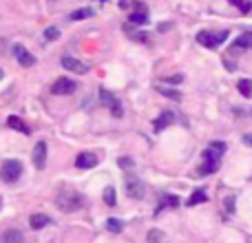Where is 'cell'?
Returning a JSON list of instances; mask_svg holds the SVG:
<instances>
[{
  "instance_id": "1",
  "label": "cell",
  "mask_w": 252,
  "mask_h": 243,
  "mask_svg": "<svg viewBox=\"0 0 252 243\" xmlns=\"http://www.w3.org/2000/svg\"><path fill=\"white\" fill-rule=\"evenodd\" d=\"M56 204L62 213H75V210H80L84 206V197L80 192H75L73 188H62Z\"/></svg>"
},
{
  "instance_id": "2",
  "label": "cell",
  "mask_w": 252,
  "mask_h": 243,
  "mask_svg": "<svg viewBox=\"0 0 252 243\" xmlns=\"http://www.w3.org/2000/svg\"><path fill=\"white\" fill-rule=\"evenodd\" d=\"M228 40V31H199L197 33V42L206 49H217Z\"/></svg>"
},
{
  "instance_id": "3",
  "label": "cell",
  "mask_w": 252,
  "mask_h": 243,
  "mask_svg": "<svg viewBox=\"0 0 252 243\" xmlns=\"http://www.w3.org/2000/svg\"><path fill=\"white\" fill-rule=\"evenodd\" d=\"M219 164H221V155H219L217 151H213V148H206L204 151V161H201L197 175H199V177L213 175L215 170H219Z\"/></svg>"
},
{
  "instance_id": "4",
  "label": "cell",
  "mask_w": 252,
  "mask_h": 243,
  "mask_svg": "<svg viewBox=\"0 0 252 243\" xmlns=\"http://www.w3.org/2000/svg\"><path fill=\"white\" fill-rule=\"evenodd\" d=\"M22 175V164L18 159H4L0 166V179L7 183H16Z\"/></svg>"
},
{
  "instance_id": "5",
  "label": "cell",
  "mask_w": 252,
  "mask_h": 243,
  "mask_svg": "<svg viewBox=\"0 0 252 243\" xmlns=\"http://www.w3.org/2000/svg\"><path fill=\"white\" fill-rule=\"evenodd\" d=\"M100 100H102V104H104L106 109L111 111V115H113V118H122L124 109H122V104H120V100L113 95V93H111V91H106V89H100Z\"/></svg>"
},
{
  "instance_id": "6",
  "label": "cell",
  "mask_w": 252,
  "mask_h": 243,
  "mask_svg": "<svg viewBox=\"0 0 252 243\" xmlns=\"http://www.w3.org/2000/svg\"><path fill=\"white\" fill-rule=\"evenodd\" d=\"M73 91H75V82H73V80H69V78L56 80V82H53V87H51L53 95H69V93H73Z\"/></svg>"
},
{
  "instance_id": "7",
  "label": "cell",
  "mask_w": 252,
  "mask_h": 243,
  "mask_svg": "<svg viewBox=\"0 0 252 243\" xmlns=\"http://www.w3.org/2000/svg\"><path fill=\"white\" fill-rule=\"evenodd\" d=\"M13 56H16V60L20 66H33L35 64L33 53H29L22 44H13Z\"/></svg>"
},
{
  "instance_id": "8",
  "label": "cell",
  "mask_w": 252,
  "mask_h": 243,
  "mask_svg": "<svg viewBox=\"0 0 252 243\" xmlns=\"http://www.w3.org/2000/svg\"><path fill=\"white\" fill-rule=\"evenodd\" d=\"M33 166H35V170H42L44 168V164H47V144L44 142H38L35 144V148H33Z\"/></svg>"
},
{
  "instance_id": "9",
  "label": "cell",
  "mask_w": 252,
  "mask_h": 243,
  "mask_svg": "<svg viewBox=\"0 0 252 243\" xmlns=\"http://www.w3.org/2000/svg\"><path fill=\"white\" fill-rule=\"evenodd\" d=\"M62 66H64L66 71H73V73H78V75H84V73L89 71L87 64H82L80 60H75V58H71V56H64V58H62Z\"/></svg>"
},
{
  "instance_id": "10",
  "label": "cell",
  "mask_w": 252,
  "mask_h": 243,
  "mask_svg": "<svg viewBox=\"0 0 252 243\" xmlns=\"http://www.w3.org/2000/svg\"><path fill=\"white\" fill-rule=\"evenodd\" d=\"M75 166H78V168H82V170L95 168V166H97V155H95V152H80L78 159H75Z\"/></svg>"
},
{
  "instance_id": "11",
  "label": "cell",
  "mask_w": 252,
  "mask_h": 243,
  "mask_svg": "<svg viewBox=\"0 0 252 243\" xmlns=\"http://www.w3.org/2000/svg\"><path fill=\"white\" fill-rule=\"evenodd\" d=\"M148 22V9L146 4H137L135 11L130 13V25H146Z\"/></svg>"
},
{
  "instance_id": "12",
  "label": "cell",
  "mask_w": 252,
  "mask_h": 243,
  "mask_svg": "<svg viewBox=\"0 0 252 243\" xmlns=\"http://www.w3.org/2000/svg\"><path fill=\"white\" fill-rule=\"evenodd\" d=\"M7 126H9V128H13V130H18V133H22V135H29L31 133V128L25 124V120L18 118V115H9V118H7Z\"/></svg>"
},
{
  "instance_id": "13",
  "label": "cell",
  "mask_w": 252,
  "mask_h": 243,
  "mask_svg": "<svg viewBox=\"0 0 252 243\" xmlns=\"http://www.w3.org/2000/svg\"><path fill=\"white\" fill-rule=\"evenodd\" d=\"M232 49H235V51H248V49H252V31H246V33H241L239 38L235 40Z\"/></svg>"
},
{
  "instance_id": "14",
  "label": "cell",
  "mask_w": 252,
  "mask_h": 243,
  "mask_svg": "<svg viewBox=\"0 0 252 243\" xmlns=\"http://www.w3.org/2000/svg\"><path fill=\"white\" fill-rule=\"evenodd\" d=\"M126 192H128V197H133V199H142L144 197V183L137 182V179H128V183H126Z\"/></svg>"
},
{
  "instance_id": "15",
  "label": "cell",
  "mask_w": 252,
  "mask_h": 243,
  "mask_svg": "<svg viewBox=\"0 0 252 243\" xmlns=\"http://www.w3.org/2000/svg\"><path fill=\"white\" fill-rule=\"evenodd\" d=\"M173 122H175V115L170 113V111H164V113L155 120V130H164L166 126H170Z\"/></svg>"
},
{
  "instance_id": "16",
  "label": "cell",
  "mask_w": 252,
  "mask_h": 243,
  "mask_svg": "<svg viewBox=\"0 0 252 243\" xmlns=\"http://www.w3.org/2000/svg\"><path fill=\"white\" fill-rule=\"evenodd\" d=\"M47 223H51V219H49L47 214H31V219H29V226L33 228V230H42Z\"/></svg>"
},
{
  "instance_id": "17",
  "label": "cell",
  "mask_w": 252,
  "mask_h": 243,
  "mask_svg": "<svg viewBox=\"0 0 252 243\" xmlns=\"http://www.w3.org/2000/svg\"><path fill=\"white\" fill-rule=\"evenodd\" d=\"M22 239H25V237H22V232L20 230H16V228H11V230H7L2 235V243H22Z\"/></svg>"
},
{
  "instance_id": "18",
  "label": "cell",
  "mask_w": 252,
  "mask_h": 243,
  "mask_svg": "<svg viewBox=\"0 0 252 243\" xmlns=\"http://www.w3.org/2000/svg\"><path fill=\"white\" fill-rule=\"evenodd\" d=\"M177 206H179V197L164 195V197H161V201H159V208H157V213H159L161 208H177Z\"/></svg>"
},
{
  "instance_id": "19",
  "label": "cell",
  "mask_w": 252,
  "mask_h": 243,
  "mask_svg": "<svg viewBox=\"0 0 252 243\" xmlns=\"http://www.w3.org/2000/svg\"><path fill=\"white\" fill-rule=\"evenodd\" d=\"M155 91L157 93H161V95H166V97H170V100H182V93L177 91V89H168V87H155Z\"/></svg>"
},
{
  "instance_id": "20",
  "label": "cell",
  "mask_w": 252,
  "mask_h": 243,
  "mask_svg": "<svg viewBox=\"0 0 252 243\" xmlns=\"http://www.w3.org/2000/svg\"><path fill=\"white\" fill-rule=\"evenodd\" d=\"M124 29H126V33H128L133 40H137V42H144V44H151V35H148V33H142V31H139V33H135V31L130 29V25H126Z\"/></svg>"
},
{
  "instance_id": "21",
  "label": "cell",
  "mask_w": 252,
  "mask_h": 243,
  "mask_svg": "<svg viewBox=\"0 0 252 243\" xmlns=\"http://www.w3.org/2000/svg\"><path fill=\"white\" fill-rule=\"evenodd\" d=\"M206 199H208V195H206V192L199 188V190H195L190 195V199H188V206H190V208H192V206H199V204H204Z\"/></svg>"
},
{
  "instance_id": "22",
  "label": "cell",
  "mask_w": 252,
  "mask_h": 243,
  "mask_svg": "<svg viewBox=\"0 0 252 243\" xmlns=\"http://www.w3.org/2000/svg\"><path fill=\"white\" fill-rule=\"evenodd\" d=\"M237 89H239V93L244 97H250L252 95V80H239V82H237Z\"/></svg>"
},
{
  "instance_id": "23",
  "label": "cell",
  "mask_w": 252,
  "mask_h": 243,
  "mask_svg": "<svg viewBox=\"0 0 252 243\" xmlns=\"http://www.w3.org/2000/svg\"><path fill=\"white\" fill-rule=\"evenodd\" d=\"M104 204L111 206V208L118 204V197H115V188H113V186H106V188H104Z\"/></svg>"
},
{
  "instance_id": "24",
  "label": "cell",
  "mask_w": 252,
  "mask_h": 243,
  "mask_svg": "<svg viewBox=\"0 0 252 243\" xmlns=\"http://www.w3.org/2000/svg\"><path fill=\"white\" fill-rule=\"evenodd\" d=\"M106 228H109V232H113V235H118V232H122V221H120V219H106Z\"/></svg>"
},
{
  "instance_id": "25",
  "label": "cell",
  "mask_w": 252,
  "mask_h": 243,
  "mask_svg": "<svg viewBox=\"0 0 252 243\" xmlns=\"http://www.w3.org/2000/svg\"><path fill=\"white\" fill-rule=\"evenodd\" d=\"M93 16V11L91 9H78V11H73L71 13V20H84V18H91Z\"/></svg>"
},
{
  "instance_id": "26",
  "label": "cell",
  "mask_w": 252,
  "mask_h": 243,
  "mask_svg": "<svg viewBox=\"0 0 252 243\" xmlns=\"http://www.w3.org/2000/svg\"><path fill=\"white\" fill-rule=\"evenodd\" d=\"M148 241H151V243H164L166 235L161 230H151V232H148Z\"/></svg>"
},
{
  "instance_id": "27",
  "label": "cell",
  "mask_w": 252,
  "mask_h": 243,
  "mask_svg": "<svg viewBox=\"0 0 252 243\" xmlns=\"http://www.w3.org/2000/svg\"><path fill=\"white\" fill-rule=\"evenodd\" d=\"M230 4H237L241 9V13H250L252 9V2H248V0H230Z\"/></svg>"
},
{
  "instance_id": "28",
  "label": "cell",
  "mask_w": 252,
  "mask_h": 243,
  "mask_svg": "<svg viewBox=\"0 0 252 243\" xmlns=\"http://www.w3.org/2000/svg\"><path fill=\"white\" fill-rule=\"evenodd\" d=\"M235 115L237 118H241V120H248V118H252V111L250 109H241V106H235Z\"/></svg>"
},
{
  "instance_id": "29",
  "label": "cell",
  "mask_w": 252,
  "mask_h": 243,
  "mask_svg": "<svg viewBox=\"0 0 252 243\" xmlns=\"http://www.w3.org/2000/svg\"><path fill=\"white\" fill-rule=\"evenodd\" d=\"M44 38H47V40H58V38H60V31H58L56 27H49V29L44 31Z\"/></svg>"
},
{
  "instance_id": "30",
  "label": "cell",
  "mask_w": 252,
  "mask_h": 243,
  "mask_svg": "<svg viewBox=\"0 0 252 243\" xmlns=\"http://www.w3.org/2000/svg\"><path fill=\"white\" fill-rule=\"evenodd\" d=\"M210 148H213V151H217L219 155H221V152L226 151V144H223V142H213V144H210Z\"/></svg>"
},
{
  "instance_id": "31",
  "label": "cell",
  "mask_w": 252,
  "mask_h": 243,
  "mask_svg": "<svg viewBox=\"0 0 252 243\" xmlns=\"http://www.w3.org/2000/svg\"><path fill=\"white\" fill-rule=\"evenodd\" d=\"M164 82H168V84H179V82H184V75H173V78H166Z\"/></svg>"
},
{
  "instance_id": "32",
  "label": "cell",
  "mask_w": 252,
  "mask_h": 243,
  "mask_svg": "<svg viewBox=\"0 0 252 243\" xmlns=\"http://www.w3.org/2000/svg\"><path fill=\"white\" fill-rule=\"evenodd\" d=\"M232 204H235V197H226V210H228V213H232V208H235V206H232Z\"/></svg>"
},
{
  "instance_id": "33",
  "label": "cell",
  "mask_w": 252,
  "mask_h": 243,
  "mask_svg": "<svg viewBox=\"0 0 252 243\" xmlns=\"http://www.w3.org/2000/svg\"><path fill=\"white\" fill-rule=\"evenodd\" d=\"M244 144L252 148V133H246V135H244Z\"/></svg>"
},
{
  "instance_id": "34",
  "label": "cell",
  "mask_w": 252,
  "mask_h": 243,
  "mask_svg": "<svg viewBox=\"0 0 252 243\" xmlns=\"http://www.w3.org/2000/svg\"><path fill=\"white\" fill-rule=\"evenodd\" d=\"M120 166H133V161L130 159H120Z\"/></svg>"
},
{
  "instance_id": "35",
  "label": "cell",
  "mask_w": 252,
  "mask_h": 243,
  "mask_svg": "<svg viewBox=\"0 0 252 243\" xmlns=\"http://www.w3.org/2000/svg\"><path fill=\"white\" fill-rule=\"evenodd\" d=\"M2 75H4V71H2V69H0V80H2Z\"/></svg>"
}]
</instances>
